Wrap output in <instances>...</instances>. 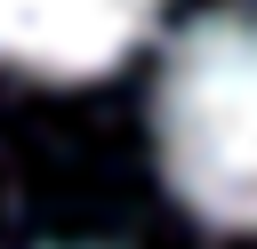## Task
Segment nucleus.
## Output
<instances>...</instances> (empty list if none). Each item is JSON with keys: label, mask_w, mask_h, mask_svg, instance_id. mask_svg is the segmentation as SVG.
Here are the masks:
<instances>
[{"label": "nucleus", "mask_w": 257, "mask_h": 249, "mask_svg": "<svg viewBox=\"0 0 257 249\" xmlns=\"http://www.w3.org/2000/svg\"><path fill=\"white\" fill-rule=\"evenodd\" d=\"M153 153L201 225L257 233V8H209L169 40L153 80Z\"/></svg>", "instance_id": "obj_1"}, {"label": "nucleus", "mask_w": 257, "mask_h": 249, "mask_svg": "<svg viewBox=\"0 0 257 249\" xmlns=\"http://www.w3.org/2000/svg\"><path fill=\"white\" fill-rule=\"evenodd\" d=\"M161 0H0V64L32 80H96L145 32Z\"/></svg>", "instance_id": "obj_2"}]
</instances>
